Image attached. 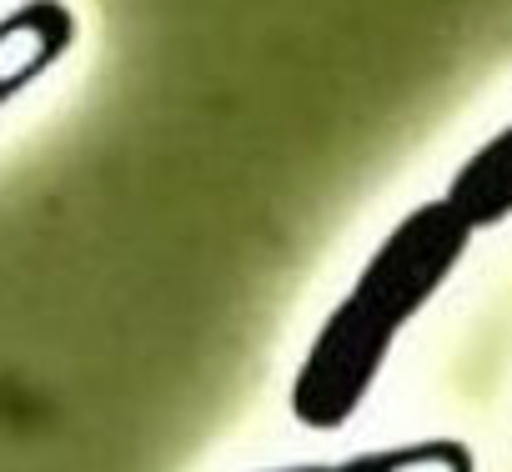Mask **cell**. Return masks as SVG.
Wrapping results in <instances>:
<instances>
[{
    "mask_svg": "<svg viewBox=\"0 0 512 472\" xmlns=\"http://www.w3.org/2000/svg\"><path fill=\"white\" fill-rule=\"evenodd\" d=\"M472 242V226L452 211V201H427L412 216H402L387 242L362 267L347 302L322 322L297 387L292 412L312 432H337L352 422V412L367 402L377 372L387 367L402 327L442 292L452 267L462 262Z\"/></svg>",
    "mask_w": 512,
    "mask_h": 472,
    "instance_id": "obj_1",
    "label": "cell"
},
{
    "mask_svg": "<svg viewBox=\"0 0 512 472\" xmlns=\"http://www.w3.org/2000/svg\"><path fill=\"white\" fill-rule=\"evenodd\" d=\"M76 36L61 0H26L0 21V106H11L36 76H46Z\"/></svg>",
    "mask_w": 512,
    "mask_h": 472,
    "instance_id": "obj_2",
    "label": "cell"
},
{
    "mask_svg": "<svg viewBox=\"0 0 512 472\" xmlns=\"http://www.w3.org/2000/svg\"><path fill=\"white\" fill-rule=\"evenodd\" d=\"M447 201L472 231L512 216V126L462 161V171L447 186Z\"/></svg>",
    "mask_w": 512,
    "mask_h": 472,
    "instance_id": "obj_3",
    "label": "cell"
},
{
    "mask_svg": "<svg viewBox=\"0 0 512 472\" xmlns=\"http://www.w3.org/2000/svg\"><path fill=\"white\" fill-rule=\"evenodd\" d=\"M292 472H477L472 452L462 442H412V447H377V452H357L337 467H292Z\"/></svg>",
    "mask_w": 512,
    "mask_h": 472,
    "instance_id": "obj_4",
    "label": "cell"
}]
</instances>
